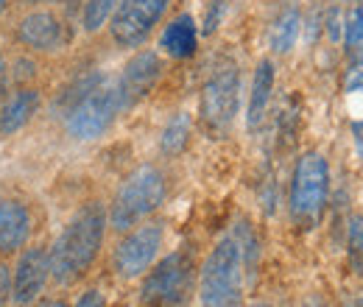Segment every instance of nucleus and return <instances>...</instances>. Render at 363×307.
I'll return each instance as SVG.
<instances>
[{
    "instance_id": "nucleus-1",
    "label": "nucleus",
    "mask_w": 363,
    "mask_h": 307,
    "mask_svg": "<svg viewBox=\"0 0 363 307\" xmlns=\"http://www.w3.org/2000/svg\"><path fill=\"white\" fill-rule=\"evenodd\" d=\"M104 232H106V210L98 201L84 204L67 221V226L50 246V282L67 288L76 285L82 277H87V271L101 255Z\"/></svg>"
},
{
    "instance_id": "nucleus-2",
    "label": "nucleus",
    "mask_w": 363,
    "mask_h": 307,
    "mask_svg": "<svg viewBox=\"0 0 363 307\" xmlns=\"http://www.w3.org/2000/svg\"><path fill=\"white\" fill-rule=\"evenodd\" d=\"M168 193L165 176L157 165H140L123 179V184L115 193V201L109 207V223L118 232H129L137 223L148 218L154 210L162 207Z\"/></svg>"
},
{
    "instance_id": "nucleus-3",
    "label": "nucleus",
    "mask_w": 363,
    "mask_h": 307,
    "mask_svg": "<svg viewBox=\"0 0 363 307\" xmlns=\"http://www.w3.org/2000/svg\"><path fill=\"white\" fill-rule=\"evenodd\" d=\"M201 307H240L243 299V249L235 238H224L199 274Z\"/></svg>"
},
{
    "instance_id": "nucleus-4",
    "label": "nucleus",
    "mask_w": 363,
    "mask_h": 307,
    "mask_svg": "<svg viewBox=\"0 0 363 307\" xmlns=\"http://www.w3.org/2000/svg\"><path fill=\"white\" fill-rule=\"evenodd\" d=\"M327 187H330V171L324 157L311 151L299 157L294 179H291V213L299 223H313L327 204Z\"/></svg>"
},
{
    "instance_id": "nucleus-5",
    "label": "nucleus",
    "mask_w": 363,
    "mask_h": 307,
    "mask_svg": "<svg viewBox=\"0 0 363 307\" xmlns=\"http://www.w3.org/2000/svg\"><path fill=\"white\" fill-rule=\"evenodd\" d=\"M190 288H193V260L184 249H179L151 268V274L143 282L140 296L145 305L177 307L187 299Z\"/></svg>"
},
{
    "instance_id": "nucleus-6",
    "label": "nucleus",
    "mask_w": 363,
    "mask_h": 307,
    "mask_svg": "<svg viewBox=\"0 0 363 307\" xmlns=\"http://www.w3.org/2000/svg\"><path fill=\"white\" fill-rule=\"evenodd\" d=\"M162 238H165V232H162V223H157V221H143L135 229H129L112 255L115 274L121 279L143 277L157 260V255L162 249Z\"/></svg>"
},
{
    "instance_id": "nucleus-7",
    "label": "nucleus",
    "mask_w": 363,
    "mask_h": 307,
    "mask_svg": "<svg viewBox=\"0 0 363 307\" xmlns=\"http://www.w3.org/2000/svg\"><path fill=\"white\" fill-rule=\"evenodd\" d=\"M121 112L118 87H92L67 115V132L76 140H95L106 132Z\"/></svg>"
},
{
    "instance_id": "nucleus-8",
    "label": "nucleus",
    "mask_w": 363,
    "mask_h": 307,
    "mask_svg": "<svg viewBox=\"0 0 363 307\" xmlns=\"http://www.w3.org/2000/svg\"><path fill=\"white\" fill-rule=\"evenodd\" d=\"M50 282V246L28 243L11 263V307H31Z\"/></svg>"
},
{
    "instance_id": "nucleus-9",
    "label": "nucleus",
    "mask_w": 363,
    "mask_h": 307,
    "mask_svg": "<svg viewBox=\"0 0 363 307\" xmlns=\"http://www.w3.org/2000/svg\"><path fill=\"white\" fill-rule=\"evenodd\" d=\"M34 204L14 193L0 196V257L14 260L28 243H34Z\"/></svg>"
},
{
    "instance_id": "nucleus-10",
    "label": "nucleus",
    "mask_w": 363,
    "mask_h": 307,
    "mask_svg": "<svg viewBox=\"0 0 363 307\" xmlns=\"http://www.w3.org/2000/svg\"><path fill=\"white\" fill-rule=\"evenodd\" d=\"M168 0H123L112 17V40L121 48H137L145 43L151 28L162 20Z\"/></svg>"
},
{
    "instance_id": "nucleus-11",
    "label": "nucleus",
    "mask_w": 363,
    "mask_h": 307,
    "mask_svg": "<svg viewBox=\"0 0 363 307\" xmlns=\"http://www.w3.org/2000/svg\"><path fill=\"white\" fill-rule=\"evenodd\" d=\"M238 92H240V79L238 70H221L216 73L201 92V121L213 132H224L235 121L238 112Z\"/></svg>"
},
{
    "instance_id": "nucleus-12",
    "label": "nucleus",
    "mask_w": 363,
    "mask_h": 307,
    "mask_svg": "<svg viewBox=\"0 0 363 307\" xmlns=\"http://www.w3.org/2000/svg\"><path fill=\"white\" fill-rule=\"evenodd\" d=\"M160 56L157 53H151V50H143V53H137L135 59L126 65V70H123V76H121V82H118V98H121V109H126V106H132L137 104L140 98H145L151 87L157 84V79H160Z\"/></svg>"
},
{
    "instance_id": "nucleus-13",
    "label": "nucleus",
    "mask_w": 363,
    "mask_h": 307,
    "mask_svg": "<svg viewBox=\"0 0 363 307\" xmlns=\"http://www.w3.org/2000/svg\"><path fill=\"white\" fill-rule=\"evenodd\" d=\"M17 37L31 50H56L65 43V26L50 11H31L20 20Z\"/></svg>"
},
{
    "instance_id": "nucleus-14",
    "label": "nucleus",
    "mask_w": 363,
    "mask_h": 307,
    "mask_svg": "<svg viewBox=\"0 0 363 307\" xmlns=\"http://www.w3.org/2000/svg\"><path fill=\"white\" fill-rule=\"evenodd\" d=\"M40 109V92L34 87H20L14 89L3 106H0V134L9 137V134L20 132Z\"/></svg>"
},
{
    "instance_id": "nucleus-15",
    "label": "nucleus",
    "mask_w": 363,
    "mask_h": 307,
    "mask_svg": "<svg viewBox=\"0 0 363 307\" xmlns=\"http://www.w3.org/2000/svg\"><path fill=\"white\" fill-rule=\"evenodd\" d=\"M196 43H199V34H196V23L190 14H182L177 17L160 37V45L165 48L168 56L174 59H187L196 53Z\"/></svg>"
},
{
    "instance_id": "nucleus-16",
    "label": "nucleus",
    "mask_w": 363,
    "mask_h": 307,
    "mask_svg": "<svg viewBox=\"0 0 363 307\" xmlns=\"http://www.w3.org/2000/svg\"><path fill=\"white\" fill-rule=\"evenodd\" d=\"M274 87V65L269 59H263L255 70V82H252V95H249V129H257L263 123V115L269 109Z\"/></svg>"
},
{
    "instance_id": "nucleus-17",
    "label": "nucleus",
    "mask_w": 363,
    "mask_h": 307,
    "mask_svg": "<svg viewBox=\"0 0 363 307\" xmlns=\"http://www.w3.org/2000/svg\"><path fill=\"white\" fill-rule=\"evenodd\" d=\"M299 9L296 6H288L277 14L272 26V34H269V43H272L274 53H288L294 45H296V37H299Z\"/></svg>"
},
{
    "instance_id": "nucleus-18",
    "label": "nucleus",
    "mask_w": 363,
    "mask_h": 307,
    "mask_svg": "<svg viewBox=\"0 0 363 307\" xmlns=\"http://www.w3.org/2000/svg\"><path fill=\"white\" fill-rule=\"evenodd\" d=\"M187 137H190V115L179 112V115L171 118V123L162 132V151L165 154H179L187 145Z\"/></svg>"
},
{
    "instance_id": "nucleus-19",
    "label": "nucleus",
    "mask_w": 363,
    "mask_h": 307,
    "mask_svg": "<svg viewBox=\"0 0 363 307\" xmlns=\"http://www.w3.org/2000/svg\"><path fill=\"white\" fill-rule=\"evenodd\" d=\"M347 50H350V62L363 59V0L347 17Z\"/></svg>"
},
{
    "instance_id": "nucleus-20",
    "label": "nucleus",
    "mask_w": 363,
    "mask_h": 307,
    "mask_svg": "<svg viewBox=\"0 0 363 307\" xmlns=\"http://www.w3.org/2000/svg\"><path fill=\"white\" fill-rule=\"evenodd\" d=\"M347 255H350V265L355 274H363V218L355 216L350 218V229H347Z\"/></svg>"
},
{
    "instance_id": "nucleus-21",
    "label": "nucleus",
    "mask_w": 363,
    "mask_h": 307,
    "mask_svg": "<svg viewBox=\"0 0 363 307\" xmlns=\"http://www.w3.org/2000/svg\"><path fill=\"white\" fill-rule=\"evenodd\" d=\"M115 3L118 0H87V6H84V28L98 31L109 20V14L115 11Z\"/></svg>"
},
{
    "instance_id": "nucleus-22",
    "label": "nucleus",
    "mask_w": 363,
    "mask_h": 307,
    "mask_svg": "<svg viewBox=\"0 0 363 307\" xmlns=\"http://www.w3.org/2000/svg\"><path fill=\"white\" fill-rule=\"evenodd\" d=\"M73 307H106V302H104V294L98 288H90V291H84L79 296V302Z\"/></svg>"
},
{
    "instance_id": "nucleus-23",
    "label": "nucleus",
    "mask_w": 363,
    "mask_h": 307,
    "mask_svg": "<svg viewBox=\"0 0 363 307\" xmlns=\"http://www.w3.org/2000/svg\"><path fill=\"white\" fill-rule=\"evenodd\" d=\"M221 11H224V3L221 0H216V6L207 11V23H204V34H213L216 31V26H218V20H221Z\"/></svg>"
},
{
    "instance_id": "nucleus-24",
    "label": "nucleus",
    "mask_w": 363,
    "mask_h": 307,
    "mask_svg": "<svg viewBox=\"0 0 363 307\" xmlns=\"http://www.w3.org/2000/svg\"><path fill=\"white\" fill-rule=\"evenodd\" d=\"M31 307H67L65 299H53V296H48V299H37Z\"/></svg>"
},
{
    "instance_id": "nucleus-25",
    "label": "nucleus",
    "mask_w": 363,
    "mask_h": 307,
    "mask_svg": "<svg viewBox=\"0 0 363 307\" xmlns=\"http://www.w3.org/2000/svg\"><path fill=\"white\" fill-rule=\"evenodd\" d=\"M352 132H355V143H358V151L363 154V118L352 123Z\"/></svg>"
},
{
    "instance_id": "nucleus-26",
    "label": "nucleus",
    "mask_w": 363,
    "mask_h": 307,
    "mask_svg": "<svg viewBox=\"0 0 363 307\" xmlns=\"http://www.w3.org/2000/svg\"><path fill=\"white\" fill-rule=\"evenodd\" d=\"M6 87V59H3V50H0V92Z\"/></svg>"
},
{
    "instance_id": "nucleus-27",
    "label": "nucleus",
    "mask_w": 363,
    "mask_h": 307,
    "mask_svg": "<svg viewBox=\"0 0 363 307\" xmlns=\"http://www.w3.org/2000/svg\"><path fill=\"white\" fill-rule=\"evenodd\" d=\"M6 6H9V0H0V14L6 11Z\"/></svg>"
},
{
    "instance_id": "nucleus-28",
    "label": "nucleus",
    "mask_w": 363,
    "mask_h": 307,
    "mask_svg": "<svg viewBox=\"0 0 363 307\" xmlns=\"http://www.w3.org/2000/svg\"><path fill=\"white\" fill-rule=\"evenodd\" d=\"M352 307H363V296H361V299H355V305H352Z\"/></svg>"
},
{
    "instance_id": "nucleus-29",
    "label": "nucleus",
    "mask_w": 363,
    "mask_h": 307,
    "mask_svg": "<svg viewBox=\"0 0 363 307\" xmlns=\"http://www.w3.org/2000/svg\"><path fill=\"white\" fill-rule=\"evenodd\" d=\"M0 307H9V302H6V299H3V296H0Z\"/></svg>"
},
{
    "instance_id": "nucleus-30",
    "label": "nucleus",
    "mask_w": 363,
    "mask_h": 307,
    "mask_svg": "<svg viewBox=\"0 0 363 307\" xmlns=\"http://www.w3.org/2000/svg\"><path fill=\"white\" fill-rule=\"evenodd\" d=\"M252 307H269V305H252Z\"/></svg>"
},
{
    "instance_id": "nucleus-31",
    "label": "nucleus",
    "mask_w": 363,
    "mask_h": 307,
    "mask_svg": "<svg viewBox=\"0 0 363 307\" xmlns=\"http://www.w3.org/2000/svg\"><path fill=\"white\" fill-rule=\"evenodd\" d=\"M145 307H154V305H145Z\"/></svg>"
}]
</instances>
